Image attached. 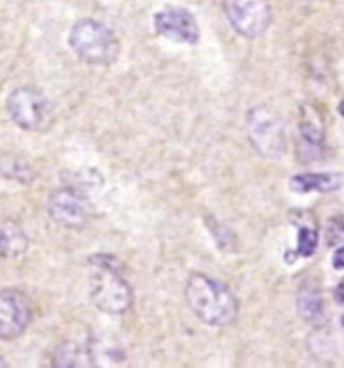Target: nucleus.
I'll return each instance as SVG.
<instances>
[{
    "label": "nucleus",
    "instance_id": "nucleus-1",
    "mask_svg": "<svg viewBox=\"0 0 344 368\" xmlns=\"http://www.w3.org/2000/svg\"><path fill=\"white\" fill-rule=\"evenodd\" d=\"M187 302L194 314L209 326H229L237 318V300L233 291L203 273H193L185 289Z\"/></svg>",
    "mask_w": 344,
    "mask_h": 368
},
{
    "label": "nucleus",
    "instance_id": "nucleus-2",
    "mask_svg": "<svg viewBox=\"0 0 344 368\" xmlns=\"http://www.w3.org/2000/svg\"><path fill=\"white\" fill-rule=\"evenodd\" d=\"M93 273H91V302L97 310L122 316L132 305V287L122 278L118 269V261L108 255H95L89 259Z\"/></svg>",
    "mask_w": 344,
    "mask_h": 368
},
{
    "label": "nucleus",
    "instance_id": "nucleus-3",
    "mask_svg": "<svg viewBox=\"0 0 344 368\" xmlns=\"http://www.w3.org/2000/svg\"><path fill=\"white\" fill-rule=\"evenodd\" d=\"M69 47L89 65H109L120 49L114 31L95 19H81L71 26Z\"/></svg>",
    "mask_w": 344,
    "mask_h": 368
},
{
    "label": "nucleus",
    "instance_id": "nucleus-4",
    "mask_svg": "<svg viewBox=\"0 0 344 368\" xmlns=\"http://www.w3.org/2000/svg\"><path fill=\"white\" fill-rule=\"evenodd\" d=\"M6 111L10 120L24 131L45 134L55 122L51 99L41 89L31 86L17 87L6 97Z\"/></svg>",
    "mask_w": 344,
    "mask_h": 368
},
{
    "label": "nucleus",
    "instance_id": "nucleus-5",
    "mask_svg": "<svg viewBox=\"0 0 344 368\" xmlns=\"http://www.w3.org/2000/svg\"><path fill=\"white\" fill-rule=\"evenodd\" d=\"M247 136L253 148L269 160H280L288 152L283 120L276 109L258 106L247 113Z\"/></svg>",
    "mask_w": 344,
    "mask_h": 368
},
{
    "label": "nucleus",
    "instance_id": "nucleus-6",
    "mask_svg": "<svg viewBox=\"0 0 344 368\" xmlns=\"http://www.w3.org/2000/svg\"><path fill=\"white\" fill-rule=\"evenodd\" d=\"M231 26L245 39L261 37L272 22L269 0H223Z\"/></svg>",
    "mask_w": 344,
    "mask_h": 368
},
{
    "label": "nucleus",
    "instance_id": "nucleus-7",
    "mask_svg": "<svg viewBox=\"0 0 344 368\" xmlns=\"http://www.w3.org/2000/svg\"><path fill=\"white\" fill-rule=\"evenodd\" d=\"M47 213L53 223L65 229H81L91 218V205L79 189L65 186L49 195Z\"/></svg>",
    "mask_w": 344,
    "mask_h": 368
},
{
    "label": "nucleus",
    "instance_id": "nucleus-8",
    "mask_svg": "<svg viewBox=\"0 0 344 368\" xmlns=\"http://www.w3.org/2000/svg\"><path fill=\"white\" fill-rule=\"evenodd\" d=\"M31 303L19 289H0V340H15L31 324Z\"/></svg>",
    "mask_w": 344,
    "mask_h": 368
},
{
    "label": "nucleus",
    "instance_id": "nucleus-9",
    "mask_svg": "<svg viewBox=\"0 0 344 368\" xmlns=\"http://www.w3.org/2000/svg\"><path fill=\"white\" fill-rule=\"evenodd\" d=\"M154 29L160 37H166L174 43H198L201 31L191 10L180 6H164L154 15Z\"/></svg>",
    "mask_w": 344,
    "mask_h": 368
},
{
    "label": "nucleus",
    "instance_id": "nucleus-10",
    "mask_svg": "<svg viewBox=\"0 0 344 368\" xmlns=\"http://www.w3.org/2000/svg\"><path fill=\"white\" fill-rule=\"evenodd\" d=\"M343 180L338 174H330V173H304L294 176L290 180V186L292 191L296 193H332L336 189H341Z\"/></svg>",
    "mask_w": 344,
    "mask_h": 368
},
{
    "label": "nucleus",
    "instance_id": "nucleus-11",
    "mask_svg": "<svg viewBox=\"0 0 344 368\" xmlns=\"http://www.w3.org/2000/svg\"><path fill=\"white\" fill-rule=\"evenodd\" d=\"M0 176L19 184H31L35 180V166L31 160L19 154H2L0 156Z\"/></svg>",
    "mask_w": 344,
    "mask_h": 368
},
{
    "label": "nucleus",
    "instance_id": "nucleus-12",
    "mask_svg": "<svg viewBox=\"0 0 344 368\" xmlns=\"http://www.w3.org/2000/svg\"><path fill=\"white\" fill-rule=\"evenodd\" d=\"M298 312L304 320L308 322H316L322 318V298H320V291L314 283H304L298 291Z\"/></svg>",
    "mask_w": 344,
    "mask_h": 368
},
{
    "label": "nucleus",
    "instance_id": "nucleus-13",
    "mask_svg": "<svg viewBox=\"0 0 344 368\" xmlns=\"http://www.w3.org/2000/svg\"><path fill=\"white\" fill-rule=\"evenodd\" d=\"M55 367H89L93 365L91 346L86 348L77 342H63L55 352Z\"/></svg>",
    "mask_w": 344,
    "mask_h": 368
},
{
    "label": "nucleus",
    "instance_id": "nucleus-14",
    "mask_svg": "<svg viewBox=\"0 0 344 368\" xmlns=\"http://www.w3.org/2000/svg\"><path fill=\"white\" fill-rule=\"evenodd\" d=\"M304 115H302V124H300V131H302V140L308 148H322V122L318 118V113L314 111V108L306 106L302 109Z\"/></svg>",
    "mask_w": 344,
    "mask_h": 368
},
{
    "label": "nucleus",
    "instance_id": "nucleus-15",
    "mask_svg": "<svg viewBox=\"0 0 344 368\" xmlns=\"http://www.w3.org/2000/svg\"><path fill=\"white\" fill-rule=\"evenodd\" d=\"M2 239H4V251H6V259H19L26 253L29 249V239L24 237L21 227H17L15 223L0 227Z\"/></svg>",
    "mask_w": 344,
    "mask_h": 368
},
{
    "label": "nucleus",
    "instance_id": "nucleus-16",
    "mask_svg": "<svg viewBox=\"0 0 344 368\" xmlns=\"http://www.w3.org/2000/svg\"><path fill=\"white\" fill-rule=\"evenodd\" d=\"M318 247V233L314 229L304 227L298 233V253L302 257H310Z\"/></svg>",
    "mask_w": 344,
    "mask_h": 368
},
{
    "label": "nucleus",
    "instance_id": "nucleus-17",
    "mask_svg": "<svg viewBox=\"0 0 344 368\" xmlns=\"http://www.w3.org/2000/svg\"><path fill=\"white\" fill-rule=\"evenodd\" d=\"M332 263H334V267H336V269H344V245H341V247L334 251Z\"/></svg>",
    "mask_w": 344,
    "mask_h": 368
},
{
    "label": "nucleus",
    "instance_id": "nucleus-18",
    "mask_svg": "<svg viewBox=\"0 0 344 368\" xmlns=\"http://www.w3.org/2000/svg\"><path fill=\"white\" fill-rule=\"evenodd\" d=\"M336 302L344 303V282L336 287Z\"/></svg>",
    "mask_w": 344,
    "mask_h": 368
},
{
    "label": "nucleus",
    "instance_id": "nucleus-19",
    "mask_svg": "<svg viewBox=\"0 0 344 368\" xmlns=\"http://www.w3.org/2000/svg\"><path fill=\"white\" fill-rule=\"evenodd\" d=\"M0 259H6V251H4V239H2V231H0Z\"/></svg>",
    "mask_w": 344,
    "mask_h": 368
},
{
    "label": "nucleus",
    "instance_id": "nucleus-20",
    "mask_svg": "<svg viewBox=\"0 0 344 368\" xmlns=\"http://www.w3.org/2000/svg\"><path fill=\"white\" fill-rule=\"evenodd\" d=\"M338 111H341V113L344 115V102H341V106H338Z\"/></svg>",
    "mask_w": 344,
    "mask_h": 368
},
{
    "label": "nucleus",
    "instance_id": "nucleus-21",
    "mask_svg": "<svg viewBox=\"0 0 344 368\" xmlns=\"http://www.w3.org/2000/svg\"><path fill=\"white\" fill-rule=\"evenodd\" d=\"M4 367H6V362H4V358L0 356V368H4Z\"/></svg>",
    "mask_w": 344,
    "mask_h": 368
}]
</instances>
